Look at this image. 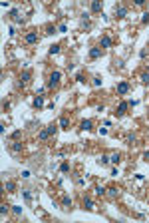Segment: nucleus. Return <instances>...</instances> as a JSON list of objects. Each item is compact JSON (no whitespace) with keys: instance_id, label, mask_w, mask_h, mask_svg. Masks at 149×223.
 I'll list each match as a JSON object with an SVG mask.
<instances>
[{"instance_id":"6e6552de","label":"nucleus","mask_w":149,"mask_h":223,"mask_svg":"<svg viewBox=\"0 0 149 223\" xmlns=\"http://www.w3.org/2000/svg\"><path fill=\"white\" fill-rule=\"evenodd\" d=\"M30 78H32V72H30V70H24V72L20 74V84H28Z\"/></svg>"},{"instance_id":"393cba45","label":"nucleus","mask_w":149,"mask_h":223,"mask_svg":"<svg viewBox=\"0 0 149 223\" xmlns=\"http://www.w3.org/2000/svg\"><path fill=\"white\" fill-rule=\"evenodd\" d=\"M60 171H62V173H68V171H70V163H66V161H64L62 165H60Z\"/></svg>"},{"instance_id":"4468645a","label":"nucleus","mask_w":149,"mask_h":223,"mask_svg":"<svg viewBox=\"0 0 149 223\" xmlns=\"http://www.w3.org/2000/svg\"><path fill=\"white\" fill-rule=\"evenodd\" d=\"M4 189H6L8 193H14L16 191V183L14 181H6V183H4Z\"/></svg>"},{"instance_id":"2eb2a0df","label":"nucleus","mask_w":149,"mask_h":223,"mask_svg":"<svg viewBox=\"0 0 149 223\" xmlns=\"http://www.w3.org/2000/svg\"><path fill=\"white\" fill-rule=\"evenodd\" d=\"M32 104H34V108H42V106H44V98H42V96H36Z\"/></svg>"},{"instance_id":"412c9836","label":"nucleus","mask_w":149,"mask_h":223,"mask_svg":"<svg viewBox=\"0 0 149 223\" xmlns=\"http://www.w3.org/2000/svg\"><path fill=\"white\" fill-rule=\"evenodd\" d=\"M12 151H16V153L22 151V144H20V141H14V144H12Z\"/></svg>"},{"instance_id":"cd10ccee","label":"nucleus","mask_w":149,"mask_h":223,"mask_svg":"<svg viewBox=\"0 0 149 223\" xmlns=\"http://www.w3.org/2000/svg\"><path fill=\"white\" fill-rule=\"evenodd\" d=\"M109 161H112V163H117V161H119V153H117V151L109 155Z\"/></svg>"},{"instance_id":"a211bd4d","label":"nucleus","mask_w":149,"mask_h":223,"mask_svg":"<svg viewBox=\"0 0 149 223\" xmlns=\"http://www.w3.org/2000/svg\"><path fill=\"white\" fill-rule=\"evenodd\" d=\"M18 16H20V10H18V8H12V10H10V14H8V18L16 20V18H18Z\"/></svg>"},{"instance_id":"c85d7f7f","label":"nucleus","mask_w":149,"mask_h":223,"mask_svg":"<svg viewBox=\"0 0 149 223\" xmlns=\"http://www.w3.org/2000/svg\"><path fill=\"white\" fill-rule=\"evenodd\" d=\"M141 24H149V12H143V16H141Z\"/></svg>"},{"instance_id":"7c9ffc66","label":"nucleus","mask_w":149,"mask_h":223,"mask_svg":"<svg viewBox=\"0 0 149 223\" xmlns=\"http://www.w3.org/2000/svg\"><path fill=\"white\" fill-rule=\"evenodd\" d=\"M127 144H129V145L135 144V136H133V133H129V136H127Z\"/></svg>"},{"instance_id":"2f4dec72","label":"nucleus","mask_w":149,"mask_h":223,"mask_svg":"<svg viewBox=\"0 0 149 223\" xmlns=\"http://www.w3.org/2000/svg\"><path fill=\"white\" fill-rule=\"evenodd\" d=\"M6 213H8V207L6 205H0V215H6Z\"/></svg>"},{"instance_id":"aec40b11","label":"nucleus","mask_w":149,"mask_h":223,"mask_svg":"<svg viewBox=\"0 0 149 223\" xmlns=\"http://www.w3.org/2000/svg\"><path fill=\"white\" fill-rule=\"evenodd\" d=\"M139 80H141V84H149V72H141Z\"/></svg>"},{"instance_id":"39448f33","label":"nucleus","mask_w":149,"mask_h":223,"mask_svg":"<svg viewBox=\"0 0 149 223\" xmlns=\"http://www.w3.org/2000/svg\"><path fill=\"white\" fill-rule=\"evenodd\" d=\"M105 195H109L112 199H117L119 197V189L116 185H112V187H108V191H105Z\"/></svg>"},{"instance_id":"4be33fe9","label":"nucleus","mask_w":149,"mask_h":223,"mask_svg":"<svg viewBox=\"0 0 149 223\" xmlns=\"http://www.w3.org/2000/svg\"><path fill=\"white\" fill-rule=\"evenodd\" d=\"M105 191H108L105 187H101V185H96V195H105Z\"/></svg>"},{"instance_id":"e433bc0d","label":"nucleus","mask_w":149,"mask_h":223,"mask_svg":"<svg viewBox=\"0 0 149 223\" xmlns=\"http://www.w3.org/2000/svg\"><path fill=\"white\" fill-rule=\"evenodd\" d=\"M30 175H32V173H30V171H28V169H24V171H22V177H24V179H28V177H30Z\"/></svg>"},{"instance_id":"c756f323","label":"nucleus","mask_w":149,"mask_h":223,"mask_svg":"<svg viewBox=\"0 0 149 223\" xmlns=\"http://www.w3.org/2000/svg\"><path fill=\"white\" fill-rule=\"evenodd\" d=\"M100 163H101V165H108V163H109V157H108V155H101V157H100Z\"/></svg>"},{"instance_id":"9d476101","label":"nucleus","mask_w":149,"mask_h":223,"mask_svg":"<svg viewBox=\"0 0 149 223\" xmlns=\"http://www.w3.org/2000/svg\"><path fill=\"white\" fill-rule=\"evenodd\" d=\"M58 125H60V129H70V120H68L66 116H62L60 121H58Z\"/></svg>"},{"instance_id":"7ed1b4c3","label":"nucleus","mask_w":149,"mask_h":223,"mask_svg":"<svg viewBox=\"0 0 149 223\" xmlns=\"http://www.w3.org/2000/svg\"><path fill=\"white\" fill-rule=\"evenodd\" d=\"M60 205H62L64 211H70V209H72V197L70 195H64L62 201H60Z\"/></svg>"},{"instance_id":"f8f14e48","label":"nucleus","mask_w":149,"mask_h":223,"mask_svg":"<svg viewBox=\"0 0 149 223\" xmlns=\"http://www.w3.org/2000/svg\"><path fill=\"white\" fill-rule=\"evenodd\" d=\"M84 207H86L88 211H93V209H96V203H93V199L86 197V199H84Z\"/></svg>"},{"instance_id":"a878e982","label":"nucleus","mask_w":149,"mask_h":223,"mask_svg":"<svg viewBox=\"0 0 149 223\" xmlns=\"http://www.w3.org/2000/svg\"><path fill=\"white\" fill-rule=\"evenodd\" d=\"M54 32H56V26H52V24H48V26H46V34H48V36H52Z\"/></svg>"},{"instance_id":"ea45409f","label":"nucleus","mask_w":149,"mask_h":223,"mask_svg":"<svg viewBox=\"0 0 149 223\" xmlns=\"http://www.w3.org/2000/svg\"><path fill=\"white\" fill-rule=\"evenodd\" d=\"M143 159H147V161H149V151H145V153H143Z\"/></svg>"},{"instance_id":"dca6fc26","label":"nucleus","mask_w":149,"mask_h":223,"mask_svg":"<svg viewBox=\"0 0 149 223\" xmlns=\"http://www.w3.org/2000/svg\"><path fill=\"white\" fill-rule=\"evenodd\" d=\"M89 8H92V12H101V2L93 0V2H92V6H89Z\"/></svg>"},{"instance_id":"c9c22d12","label":"nucleus","mask_w":149,"mask_h":223,"mask_svg":"<svg viewBox=\"0 0 149 223\" xmlns=\"http://www.w3.org/2000/svg\"><path fill=\"white\" fill-rule=\"evenodd\" d=\"M76 80H78V82H80V84H86V78H84V76H82V74H78V78H76Z\"/></svg>"},{"instance_id":"bb28decb","label":"nucleus","mask_w":149,"mask_h":223,"mask_svg":"<svg viewBox=\"0 0 149 223\" xmlns=\"http://www.w3.org/2000/svg\"><path fill=\"white\" fill-rule=\"evenodd\" d=\"M58 128H60V125H48V132H50V136H56V132H58Z\"/></svg>"},{"instance_id":"4c0bfd02","label":"nucleus","mask_w":149,"mask_h":223,"mask_svg":"<svg viewBox=\"0 0 149 223\" xmlns=\"http://www.w3.org/2000/svg\"><path fill=\"white\" fill-rule=\"evenodd\" d=\"M100 136H108V128H100Z\"/></svg>"},{"instance_id":"473e14b6","label":"nucleus","mask_w":149,"mask_h":223,"mask_svg":"<svg viewBox=\"0 0 149 223\" xmlns=\"http://www.w3.org/2000/svg\"><path fill=\"white\" fill-rule=\"evenodd\" d=\"M22 195H24V199H26V201H30V199H32V193H30V191H24Z\"/></svg>"},{"instance_id":"423d86ee","label":"nucleus","mask_w":149,"mask_h":223,"mask_svg":"<svg viewBox=\"0 0 149 223\" xmlns=\"http://www.w3.org/2000/svg\"><path fill=\"white\" fill-rule=\"evenodd\" d=\"M101 54H104V50H101V48H89V58H92V60H97Z\"/></svg>"},{"instance_id":"f3484780","label":"nucleus","mask_w":149,"mask_h":223,"mask_svg":"<svg viewBox=\"0 0 149 223\" xmlns=\"http://www.w3.org/2000/svg\"><path fill=\"white\" fill-rule=\"evenodd\" d=\"M38 137H40L42 141H46V140L50 137V132H48V129H40V133H38Z\"/></svg>"},{"instance_id":"6ab92c4d","label":"nucleus","mask_w":149,"mask_h":223,"mask_svg":"<svg viewBox=\"0 0 149 223\" xmlns=\"http://www.w3.org/2000/svg\"><path fill=\"white\" fill-rule=\"evenodd\" d=\"M92 86L93 88H100L101 86V78H100V76H93V78H92Z\"/></svg>"},{"instance_id":"1a4fd4ad","label":"nucleus","mask_w":149,"mask_h":223,"mask_svg":"<svg viewBox=\"0 0 149 223\" xmlns=\"http://www.w3.org/2000/svg\"><path fill=\"white\" fill-rule=\"evenodd\" d=\"M127 108H129V102H121V104H119V106H117V112H116V113H117L119 117H121L123 113L127 112Z\"/></svg>"},{"instance_id":"58836bf2","label":"nucleus","mask_w":149,"mask_h":223,"mask_svg":"<svg viewBox=\"0 0 149 223\" xmlns=\"http://www.w3.org/2000/svg\"><path fill=\"white\" fill-rule=\"evenodd\" d=\"M14 22H16V24H24V18H22V16H18V18H16Z\"/></svg>"},{"instance_id":"b1692460","label":"nucleus","mask_w":149,"mask_h":223,"mask_svg":"<svg viewBox=\"0 0 149 223\" xmlns=\"http://www.w3.org/2000/svg\"><path fill=\"white\" fill-rule=\"evenodd\" d=\"M60 52V44H52V46H50V54H52V56H54V54H58Z\"/></svg>"},{"instance_id":"9b49d317","label":"nucleus","mask_w":149,"mask_h":223,"mask_svg":"<svg viewBox=\"0 0 149 223\" xmlns=\"http://www.w3.org/2000/svg\"><path fill=\"white\" fill-rule=\"evenodd\" d=\"M80 128H82L84 132H89V129L93 128V121H92V120H84L82 124H80Z\"/></svg>"},{"instance_id":"20e7f679","label":"nucleus","mask_w":149,"mask_h":223,"mask_svg":"<svg viewBox=\"0 0 149 223\" xmlns=\"http://www.w3.org/2000/svg\"><path fill=\"white\" fill-rule=\"evenodd\" d=\"M24 42H26V44H36L38 42V34L36 32H28V34L24 36Z\"/></svg>"},{"instance_id":"f257e3e1","label":"nucleus","mask_w":149,"mask_h":223,"mask_svg":"<svg viewBox=\"0 0 149 223\" xmlns=\"http://www.w3.org/2000/svg\"><path fill=\"white\" fill-rule=\"evenodd\" d=\"M60 82H62V74H60L58 70L48 76V88H50V90H56V88L60 86Z\"/></svg>"},{"instance_id":"f03ea898","label":"nucleus","mask_w":149,"mask_h":223,"mask_svg":"<svg viewBox=\"0 0 149 223\" xmlns=\"http://www.w3.org/2000/svg\"><path fill=\"white\" fill-rule=\"evenodd\" d=\"M127 14H129V8L127 6H123V4H117L116 6V16L117 18H125Z\"/></svg>"},{"instance_id":"72a5a7b5","label":"nucleus","mask_w":149,"mask_h":223,"mask_svg":"<svg viewBox=\"0 0 149 223\" xmlns=\"http://www.w3.org/2000/svg\"><path fill=\"white\" fill-rule=\"evenodd\" d=\"M20 136H22V132H20V129H16V132L14 133H12V137H14V140H18V137Z\"/></svg>"},{"instance_id":"ddd939ff","label":"nucleus","mask_w":149,"mask_h":223,"mask_svg":"<svg viewBox=\"0 0 149 223\" xmlns=\"http://www.w3.org/2000/svg\"><path fill=\"white\" fill-rule=\"evenodd\" d=\"M112 44H113V40L109 36H101V46L104 48H112Z\"/></svg>"},{"instance_id":"0eeeda50","label":"nucleus","mask_w":149,"mask_h":223,"mask_svg":"<svg viewBox=\"0 0 149 223\" xmlns=\"http://www.w3.org/2000/svg\"><path fill=\"white\" fill-rule=\"evenodd\" d=\"M127 92H129V84H127V82H119L117 84V94H127Z\"/></svg>"},{"instance_id":"f704fd0d","label":"nucleus","mask_w":149,"mask_h":223,"mask_svg":"<svg viewBox=\"0 0 149 223\" xmlns=\"http://www.w3.org/2000/svg\"><path fill=\"white\" fill-rule=\"evenodd\" d=\"M66 30H68L66 24H60V26H58V32H66Z\"/></svg>"},{"instance_id":"5701e85b","label":"nucleus","mask_w":149,"mask_h":223,"mask_svg":"<svg viewBox=\"0 0 149 223\" xmlns=\"http://www.w3.org/2000/svg\"><path fill=\"white\" fill-rule=\"evenodd\" d=\"M12 213L14 215H22V207L20 205H12Z\"/></svg>"}]
</instances>
